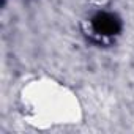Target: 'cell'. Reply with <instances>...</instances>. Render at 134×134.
<instances>
[{
	"label": "cell",
	"mask_w": 134,
	"mask_h": 134,
	"mask_svg": "<svg viewBox=\"0 0 134 134\" xmlns=\"http://www.w3.org/2000/svg\"><path fill=\"white\" fill-rule=\"evenodd\" d=\"M19 104L24 120L38 129L73 126L84 118V107L76 92L46 76L30 79L22 85Z\"/></svg>",
	"instance_id": "obj_1"
}]
</instances>
